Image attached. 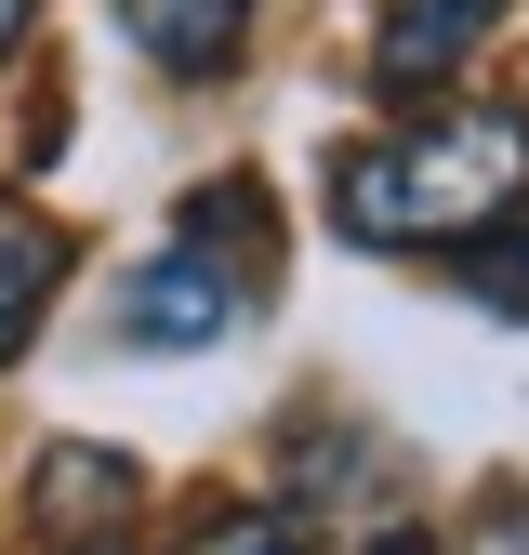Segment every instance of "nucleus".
<instances>
[{
    "instance_id": "obj_1",
    "label": "nucleus",
    "mask_w": 529,
    "mask_h": 555,
    "mask_svg": "<svg viewBox=\"0 0 529 555\" xmlns=\"http://www.w3.org/2000/svg\"><path fill=\"white\" fill-rule=\"evenodd\" d=\"M529 212V106L516 93H437L384 132L331 146V225L358 251H490Z\"/></svg>"
},
{
    "instance_id": "obj_2",
    "label": "nucleus",
    "mask_w": 529,
    "mask_h": 555,
    "mask_svg": "<svg viewBox=\"0 0 529 555\" xmlns=\"http://www.w3.org/2000/svg\"><path fill=\"white\" fill-rule=\"evenodd\" d=\"M132 516H146V463H132V450H106V437H40L27 450V529L53 555H93Z\"/></svg>"
},
{
    "instance_id": "obj_3",
    "label": "nucleus",
    "mask_w": 529,
    "mask_h": 555,
    "mask_svg": "<svg viewBox=\"0 0 529 555\" xmlns=\"http://www.w3.org/2000/svg\"><path fill=\"white\" fill-rule=\"evenodd\" d=\"M503 14H516V0H384V27H371V93H384V106L463 93V66L503 40Z\"/></svg>"
},
{
    "instance_id": "obj_4",
    "label": "nucleus",
    "mask_w": 529,
    "mask_h": 555,
    "mask_svg": "<svg viewBox=\"0 0 529 555\" xmlns=\"http://www.w3.org/2000/svg\"><path fill=\"white\" fill-rule=\"evenodd\" d=\"M238 305H251V292H238V278H225L212 251H198L185 225H172V238H159L146 264L119 278V331L146 344V358H185V344H225V331H238Z\"/></svg>"
},
{
    "instance_id": "obj_5",
    "label": "nucleus",
    "mask_w": 529,
    "mask_h": 555,
    "mask_svg": "<svg viewBox=\"0 0 529 555\" xmlns=\"http://www.w3.org/2000/svg\"><path fill=\"white\" fill-rule=\"evenodd\" d=\"M251 14H264V0H119L132 53H146L172 93H212V80H238V53H251Z\"/></svg>"
},
{
    "instance_id": "obj_6",
    "label": "nucleus",
    "mask_w": 529,
    "mask_h": 555,
    "mask_svg": "<svg viewBox=\"0 0 529 555\" xmlns=\"http://www.w3.org/2000/svg\"><path fill=\"white\" fill-rule=\"evenodd\" d=\"M198 251H212L225 278H238V292L264 305V278H279V198H264L251 172H212V185H185V212H172Z\"/></svg>"
},
{
    "instance_id": "obj_7",
    "label": "nucleus",
    "mask_w": 529,
    "mask_h": 555,
    "mask_svg": "<svg viewBox=\"0 0 529 555\" xmlns=\"http://www.w3.org/2000/svg\"><path fill=\"white\" fill-rule=\"evenodd\" d=\"M53 292H66V225L27 212V198H0V371L27 358V331L53 318Z\"/></svg>"
},
{
    "instance_id": "obj_8",
    "label": "nucleus",
    "mask_w": 529,
    "mask_h": 555,
    "mask_svg": "<svg viewBox=\"0 0 529 555\" xmlns=\"http://www.w3.org/2000/svg\"><path fill=\"white\" fill-rule=\"evenodd\" d=\"M185 555H318L279 503H198L185 516Z\"/></svg>"
},
{
    "instance_id": "obj_9",
    "label": "nucleus",
    "mask_w": 529,
    "mask_h": 555,
    "mask_svg": "<svg viewBox=\"0 0 529 555\" xmlns=\"http://www.w3.org/2000/svg\"><path fill=\"white\" fill-rule=\"evenodd\" d=\"M463 292H477L490 318H516V331H529V212H516L490 251H463Z\"/></svg>"
},
{
    "instance_id": "obj_10",
    "label": "nucleus",
    "mask_w": 529,
    "mask_h": 555,
    "mask_svg": "<svg viewBox=\"0 0 529 555\" xmlns=\"http://www.w3.org/2000/svg\"><path fill=\"white\" fill-rule=\"evenodd\" d=\"M450 555H529V490H477L450 529Z\"/></svg>"
},
{
    "instance_id": "obj_11",
    "label": "nucleus",
    "mask_w": 529,
    "mask_h": 555,
    "mask_svg": "<svg viewBox=\"0 0 529 555\" xmlns=\"http://www.w3.org/2000/svg\"><path fill=\"white\" fill-rule=\"evenodd\" d=\"M27 14H40V0H0V66L27 53Z\"/></svg>"
},
{
    "instance_id": "obj_12",
    "label": "nucleus",
    "mask_w": 529,
    "mask_h": 555,
    "mask_svg": "<svg viewBox=\"0 0 529 555\" xmlns=\"http://www.w3.org/2000/svg\"><path fill=\"white\" fill-rule=\"evenodd\" d=\"M384 555H437V542H424V529H397V542H384Z\"/></svg>"
},
{
    "instance_id": "obj_13",
    "label": "nucleus",
    "mask_w": 529,
    "mask_h": 555,
    "mask_svg": "<svg viewBox=\"0 0 529 555\" xmlns=\"http://www.w3.org/2000/svg\"><path fill=\"white\" fill-rule=\"evenodd\" d=\"M93 555H132V542H93Z\"/></svg>"
}]
</instances>
